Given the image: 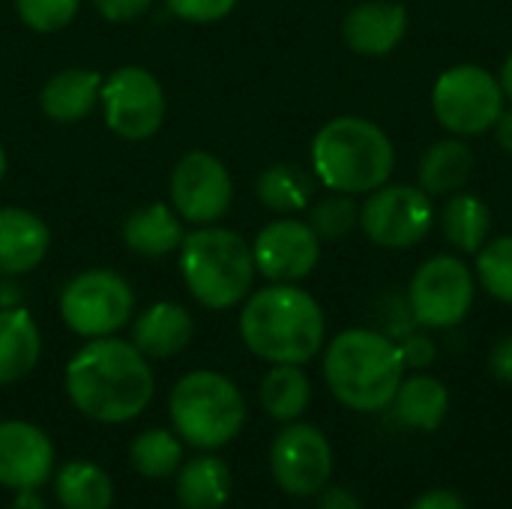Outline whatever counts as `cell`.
<instances>
[{
  "instance_id": "1",
  "label": "cell",
  "mask_w": 512,
  "mask_h": 509,
  "mask_svg": "<svg viewBox=\"0 0 512 509\" xmlns=\"http://www.w3.org/2000/svg\"><path fill=\"white\" fill-rule=\"evenodd\" d=\"M69 402L96 423H129L144 414L156 393V378L147 357L126 339H87L66 363Z\"/></svg>"
},
{
  "instance_id": "2",
  "label": "cell",
  "mask_w": 512,
  "mask_h": 509,
  "mask_svg": "<svg viewBox=\"0 0 512 509\" xmlns=\"http://www.w3.org/2000/svg\"><path fill=\"white\" fill-rule=\"evenodd\" d=\"M240 339L270 366H303L324 348L327 318L309 291L288 282H270L243 300Z\"/></svg>"
},
{
  "instance_id": "3",
  "label": "cell",
  "mask_w": 512,
  "mask_h": 509,
  "mask_svg": "<svg viewBox=\"0 0 512 509\" xmlns=\"http://www.w3.org/2000/svg\"><path fill=\"white\" fill-rule=\"evenodd\" d=\"M402 378V351L378 330H342L324 351V381L330 393L351 411L375 414L390 408Z\"/></svg>"
},
{
  "instance_id": "4",
  "label": "cell",
  "mask_w": 512,
  "mask_h": 509,
  "mask_svg": "<svg viewBox=\"0 0 512 509\" xmlns=\"http://www.w3.org/2000/svg\"><path fill=\"white\" fill-rule=\"evenodd\" d=\"M312 171L330 192L369 195L396 168L390 135L366 117H333L312 138Z\"/></svg>"
},
{
  "instance_id": "5",
  "label": "cell",
  "mask_w": 512,
  "mask_h": 509,
  "mask_svg": "<svg viewBox=\"0 0 512 509\" xmlns=\"http://www.w3.org/2000/svg\"><path fill=\"white\" fill-rule=\"evenodd\" d=\"M252 243L222 225H201L183 237L180 276L186 291L213 312L240 306L252 294L255 282Z\"/></svg>"
},
{
  "instance_id": "6",
  "label": "cell",
  "mask_w": 512,
  "mask_h": 509,
  "mask_svg": "<svg viewBox=\"0 0 512 509\" xmlns=\"http://www.w3.org/2000/svg\"><path fill=\"white\" fill-rule=\"evenodd\" d=\"M168 414L183 444L210 453L231 444L243 432L246 399L228 375L195 369L174 384Z\"/></svg>"
},
{
  "instance_id": "7",
  "label": "cell",
  "mask_w": 512,
  "mask_h": 509,
  "mask_svg": "<svg viewBox=\"0 0 512 509\" xmlns=\"http://www.w3.org/2000/svg\"><path fill=\"white\" fill-rule=\"evenodd\" d=\"M57 309L63 324L81 339L117 336L135 312V291L117 270L90 267L63 285Z\"/></svg>"
},
{
  "instance_id": "8",
  "label": "cell",
  "mask_w": 512,
  "mask_h": 509,
  "mask_svg": "<svg viewBox=\"0 0 512 509\" xmlns=\"http://www.w3.org/2000/svg\"><path fill=\"white\" fill-rule=\"evenodd\" d=\"M504 90L498 75L477 63H459L438 75L432 87V111L438 123L459 135H483L495 129L501 111H504Z\"/></svg>"
},
{
  "instance_id": "9",
  "label": "cell",
  "mask_w": 512,
  "mask_h": 509,
  "mask_svg": "<svg viewBox=\"0 0 512 509\" xmlns=\"http://www.w3.org/2000/svg\"><path fill=\"white\" fill-rule=\"evenodd\" d=\"M477 294V279L459 255H432L411 276L408 309L420 327L453 330L459 327Z\"/></svg>"
},
{
  "instance_id": "10",
  "label": "cell",
  "mask_w": 512,
  "mask_h": 509,
  "mask_svg": "<svg viewBox=\"0 0 512 509\" xmlns=\"http://www.w3.org/2000/svg\"><path fill=\"white\" fill-rule=\"evenodd\" d=\"M99 105L105 126L123 141L153 138L168 114L162 81L144 66H117L102 78Z\"/></svg>"
},
{
  "instance_id": "11",
  "label": "cell",
  "mask_w": 512,
  "mask_h": 509,
  "mask_svg": "<svg viewBox=\"0 0 512 509\" xmlns=\"http://www.w3.org/2000/svg\"><path fill=\"white\" fill-rule=\"evenodd\" d=\"M432 222V195L411 183H384L360 207V228L381 249H414Z\"/></svg>"
},
{
  "instance_id": "12",
  "label": "cell",
  "mask_w": 512,
  "mask_h": 509,
  "mask_svg": "<svg viewBox=\"0 0 512 509\" xmlns=\"http://www.w3.org/2000/svg\"><path fill=\"white\" fill-rule=\"evenodd\" d=\"M168 198L174 213L192 228L216 225L234 201L231 171L210 150H189L171 171Z\"/></svg>"
},
{
  "instance_id": "13",
  "label": "cell",
  "mask_w": 512,
  "mask_h": 509,
  "mask_svg": "<svg viewBox=\"0 0 512 509\" xmlns=\"http://www.w3.org/2000/svg\"><path fill=\"white\" fill-rule=\"evenodd\" d=\"M270 471L285 495L312 498L333 477V447L321 429L297 420L285 423L270 447Z\"/></svg>"
},
{
  "instance_id": "14",
  "label": "cell",
  "mask_w": 512,
  "mask_h": 509,
  "mask_svg": "<svg viewBox=\"0 0 512 509\" xmlns=\"http://www.w3.org/2000/svg\"><path fill=\"white\" fill-rule=\"evenodd\" d=\"M255 270L270 282L297 285L300 279L312 276L321 261V237L312 231L309 222L282 216L267 222L252 240Z\"/></svg>"
},
{
  "instance_id": "15",
  "label": "cell",
  "mask_w": 512,
  "mask_h": 509,
  "mask_svg": "<svg viewBox=\"0 0 512 509\" xmlns=\"http://www.w3.org/2000/svg\"><path fill=\"white\" fill-rule=\"evenodd\" d=\"M54 471L51 438L27 420L0 423V486L21 492L39 489Z\"/></svg>"
},
{
  "instance_id": "16",
  "label": "cell",
  "mask_w": 512,
  "mask_h": 509,
  "mask_svg": "<svg viewBox=\"0 0 512 509\" xmlns=\"http://www.w3.org/2000/svg\"><path fill=\"white\" fill-rule=\"evenodd\" d=\"M405 33L408 9L399 0H363L342 21V39L360 57H387Z\"/></svg>"
},
{
  "instance_id": "17",
  "label": "cell",
  "mask_w": 512,
  "mask_h": 509,
  "mask_svg": "<svg viewBox=\"0 0 512 509\" xmlns=\"http://www.w3.org/2000/svg\"><path fill=\"white\" fill-rule=\"evenodd\" d=\"M51 249V228L33 210L0 207V276L33 273Z\"/></svg>"
},
{
  "instance_id": "18",
  "label": "cell",
  "mask_w": 512,
  "mask_h": 509,
  "mask_svg": "<svg viewBox=\"0 0 512 509\" xmlns=\"http://www.w3.org/2000/svg\"><path fill=\"white\" fill-rule=\"evenodd\" d=\"M195 336L192 312L180 303L162 300L147 306L132 324V345L147 360H165L180 354Z\"/></svg>"
},
{
  "instance_id": "19",
  "label": "cell",
  "mask_w": 512,
  "mask_h": 509,
  "mask_svg": "<svg viewBox=\"0 0 512 509\" xmlns=\"http://www.w3.org/2000/svg\"><path fill=\"white\" fill-rule=\"evenodd\" d=\"M99 90H102V75L93 69L69 66L54 72L42 90H39V108L48 120L54 123H78L93 114L99 105Z\"/></svg>"
},
{
  "instance_id": "20",
  "label": "cell",
  "mask_w": 512,
  "mask_h": 509,
  "mask_svg": "<svg viewBox=\"0 0 512 509\" xmlns=\"http://www.w3.org/2000/svg\"><path fill=\"white\" fill-rule=\"evenodd\" d=\"M120 234H123L126 249L141 258H165L171 252H180L183 237H186L183 219L165 201H153L147 207L132 210L123 219Z\"/></svg>"
},
{
  "instance_id": "21",
  "label": "cell",
  "mask_w": 512,
  "mask_h": 509,
  "mask_svg": "<svg viewBox=\"0 0 512 509\" xmlns=\"http://www.w3.org/2000/svg\"><path fill=\"white\" fill-rule=\"evenodd\" d=\"M42 357V333L24 306H0V387L27 378Z\"/></svg>"
},
{
  "instance_id": "22",
  "label": "cell",
  "mask_w": 512,
  "mask_h": 509,
  "mask_svg": "<svg viewBox=\"0 0 512 509\" xmlns=\"http://www.w3.org/2000/svg\"><path fill=\"white\" fill-rule=\"evenodd\" d=\"M474 174V150L459 138H444L426 147L417 165L420 189L432 198H450L468 186Z\"/></svg>"
},
{
  "instance_id": "23",
  "label": "cell",
  "mask_w": 512,
  "mask_h": 509,
  "mask_svg": "<svg viewBox=\"0 0 512 509\" xmlns=\"http://www.w3.org/2000/svg\"><path fill=\"white\" fill-rule=\"evenodd\" d=\"M393 411H396V420L405 429L435 432L447 420L450 390L444 387V381H438L432 375H423V372L411 375V378H402V384L396 390V399H393Z\"/></svg>"
},
{
  "instance_id": "24",
  "label": "cell",
  "mask_w": 512,
  "mask_h": 509,
  "mask_svg": "<svg viewBox=\"0 0 512 509\" xmlns=\"http://www.w3.org/2000/svg\"><path fill=\"white\" fill-rule=\"evenodd\" d=\"M231 468L219 456H195L177 471V501L183 509H222L231 498Z\"/></svg>"
},
{
  "instance_id": "25",
  "label": "cell",
  "mask_w": 512,
  "mask_h": 509,
  "mask_svg": "<svg viewBox=\"0 0 512 509\" xmlns=\"http://www.w3.org/2000/svg\"><path fill=\"white\" fill-rule=\"evenodd\" d=\"M255 195L267 210H273L279 216H294V213H303L312 204L315 177L303 165L276 162V165H270V168H264L258 174Z\"/></svg>"
},
{
  "instance_id": "26",
  "label": "cell",
  "mask_w": 512,
  "mask_h": 509,
  "mask_svg": "<svg viewBox=\"0 0 512 509\" xmlns=\"http://www.w3.org/2000/svg\"><path fill=\"white\" fill-rule=\"evenodd\" d=\"M441 231L456 252L477 255L492 234V210L471 192H456L441 210Z\"/></svg>"
},
{
  "instance_id": "27",
  "label": "cell",
  "mask_w": 512,
  "mask_h": 509,
  "mask_svg": "<svg viewBox=\"0 0 512 509\" xmlns=\"http://www.w3.org/2000/svg\"><path fill=\"white\" fill-rule=\"evenodd\" d=\"M261 408L279 420V423H294L306 414L309 402H312V384L309 375L303 372V366H291V363H279L273 366L258 390Z\"/></svg>"
},
{
  "instance_id": "28",
  "label": "cell",
  "mask_w": 512,
  "mask_h": 509,
  "mask_svg": "<svg viewBox=\"0 0 512 509\" xmlns=\"http://www.w3.org/2000/svg\"><path fill=\"white\" fill-rule=\"evenodd\" d=\"M54 495L63 509H108L114 483L93 462H69L54 477Z\"/></svg>"
},
{
  "instance_id": "29",
  "label": "cell",
  "mask_w": 512,
  "mask_h": 509,
  "mask_svg": "<svg viewBox=\"0 0 512 509\" xmlns=\"http://www.w3.org/2000/svg\"><path fill=\"white\" fill-rule=\"evenodd\" d=\"M129 462L147 480H168L183 465V441L168 429H147L132 441Z\"/></svg>"
},
{
  "instance_id": "30",
  "label": "cell",
  "mask_w": 512,
  "mask_h": 509,
  "mask_svg": "<svg viewBox=\"0 0 512 509\" xmlns=\"http://www.w3.org/2000/svg\"><path fill=\"white\" fill-rule=\"evenodd\" d=\"M477 279L483 291L512 306V234L486 240L477 252Z\"/></svg>"
},
{
  "instance_id": "31",
  "label": "cell",
  "mask_w": 512,
  "mask_h": 509,
  "mask_svg": "<svg viewBox=\"0 0 512 509\" xmlns=\"http://www.w3.org/2000/svg\"><path fill=\"white\" fill-rule=\"evenodd\" d=\"M309 225L321 240H342L345 234H351L360 225V207H357L354 195L330 192L312 204Z\"/></svg>"
},
{
  "instance_id": "32",
  "label": "cell",
  "mask_w": 512,
  "mask_h": 509,
  "mask_svg": "<svg viewBox=\"0 0 512 509\" xmlns=\"http://www.w3.org/2000/svg\"><path fill=\"white\" fill-rule=\"evenodd\" d=\"M81 0H15V12L33 33H60L78 15Z\"/></svg>"
},
{
  "instance_id": "33",
  "label": "cell",
  "mask_w": 512,
  "mask_h": 509,
  "mask_svg": "<svg viewBox=\"0 0 512 509\" xmlns=\"http://www.w3.org/2000/svg\"><path fill=\"white\" fill-rule=\"evenodd\" d=\"M165 6L189 24H213L231 15L237 0H165Z\"/></svg>"
},
{
  "instance_id": "34",
  "label": "cell",
  "mask_w": 512,
  "mask_h": 509,
  "mask_svg": "<svg viewBox=\"0 0 512 509\" xmlns=\"http://www.w3.org/2000/svg\"><path fill=\"white\" fill-rule=\"evenodd\" d=\"M399 351H402V360H405V369L411 366V369H429L432 363H435V357H438V345L426 336V333H411V336H405V342L399 345Z\"/></svg>"
},
{
  "instance_id": "35",
  "label": "cell",
  "mask_w": 512,
  "mask_h": 509,
  "mask_svg": "<svg viewBox=\"0 0 512 509\" xmlns=\"http://www.w3.org/2000/svg\"><path fill=\"white\" fill-rule=\"evenodd\" d=\"M93 9L105 18V21H114V24H126V21H135L141 18L144 12H150V6L156 0H90Z\"/></svg>"
},
{
  "instance_id": "36",
  "label": "cell",
  "mask_w": 512,
  "mask_h": 509,
  "mask_svg": "<svg viewBox=\"0 0 512 509\" xmlns=\"http://www.w3.org/2000/svg\"><path fill=\"white\" fill-rule=\"evenodd\" d=\"M489 372L501 384H512V333L492 345V351H489Z\"/></svg>"
},
{
  "instance_id": "37",
  "label": "cell",
  "mask_w": 512,
  "mask_h": 509,
  "mask_svg": "<svg viewBox=\"0 0 512 509\" xmlns=\"http://www.w3.org/2000/svg\"><path fill=\"white\" fill-rule=\"evenodd\" d=\"M408 509H468V504L462 501V495H456L450 489H429Z\"/></svg>"
},
{
  "instance_id": "38",
  "label": "cell",
  "mask_w": 512,
  "mask_h": 509,
  "mask_svg": "<svg viewBox=\"0 0 512 509\" xmlns=\"http://www.w3.org/2000/svg\"><path fill=\"white\" fill-rule=\"evenodd\" d=\"M318 509H363V501L348 486H330L318 492Z\"/></svg>"
},
{
  "instance_id": "39",
  "label": "cell",
  "mask_w": 512,
  "mask_h": 509,
  "mask_svg": "<svg viewBox=\"0 0 512 509\" xmlns=\"http://www.w3.org/2000/svg\"><path fill=\"white\" fill-rule=\"evenodd\" d=\"M495 138H498L501 150L512 156V108L510 111H501V117L495 123Z\"/></svg>"
},
{
  "instance_id": "40",
  "label": "cell",
  "mask_w": 512,
  "mask_h": 509,
  "mask_svg": "<svg viewBox=\"0 0 512 509\" xmlns=\"http://www.w3.org/2000/svg\"><path fill=\"white\" fill-rule=\"evenodd\" d=\"M9 509H48V507H45V501H42V495H39L36 489H21V492H15V498H12Z\"/></svg>"
},
{
  "instance_id": "41",
  "label": "cell",
  "mask_w": 512,
  "mask_h": 509,
  "mask_svg": "<svg viewBox=\"0 0 512 509\" xmlns=\"http://www.w3.org/2000/svg\"><path fill=\"white\" fill-rule=\"evenodd\" d=\"M498 81H501V90H504V96H507V99H512V51L507 54L504 66H501V75H498Z\"/></svg>"
},
{
  "instance_id": "42",
  "label": "cell",
  "mask_w": 512,
  "mask_h": 509,
  "mask_svg": "<svg viewBox=\"0 0 512 509\" xmlns=\"http://www.w3.org/2000/svg\"><path fill=\"white\" fill-rule=\"evenodd\" d=\"M3 177H6V150L0 144V183H3Z\"/></svg>"
}]
</instances>
